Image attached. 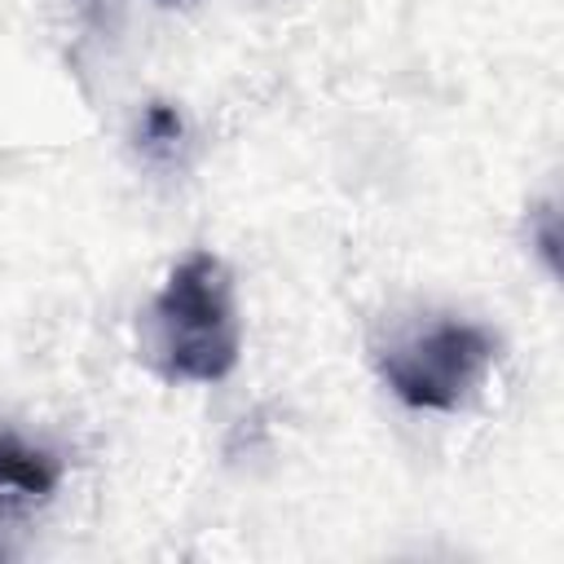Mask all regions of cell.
Instances as JSON below:
<instances>
[{"label":"cell","mask_w":564,"mask_h":564,"mask_svg":"<svg viewBox=\"0 0 564 564\" xmlns=\"http://www.w3.org/2000/svg\"><path fill=\"white\" fill-rule=\"evenodd\" d=\"M150 352L167 379L220 383L238 366V317L229 269L189 251L150 304Z\"/></svg>","instance_id":"6da1fadb"},{"label":"cell","mask_w":564,"mask_h":564,"mask_svg":"<svg viewBox=\"0 0 564 564\" xmlns=\"http://www.w3.org/2000/svg\"><path fill=\"white\" fill-rule=\"evenodd\" d=\"M489 361L494 339L471 322H432L379 352L383 383L410 410H458Z\"/></svg>","instance_id":"7a4b0ae2"},{"label":"cell","mask_w":564,"mask_h":564,"mask_svg":"<svg viewBox=\"0 0 564 564\" xmlns=\"http://www.w3.org/2000/svg\"><path fill=\"white\" fill-rule=\"evenodd\" d=\"M53 480H57V467L48 454H40L13 436H0V485L22 489L31 498H44L53 489Z\"/></svg>","instance_id":"3957f363"},{"label":"cell","mask_w":564,"mask_h":564,"mask_svg":"<svg viewBox=\"0 0 564 564\" xmlns=\"http://www.w3.org/2000/svg\"><path fill=\"white\" fill-rule=\"evenodd\" d=\"M141 137H145L150 150H172V145L181 141V115H176L172 106L154 101V106L145 110V119H141Z\"/></svg>","instance_id":"277c9868"},{"label":"cell","mask_w":564,"mask_h":564,"mask_svg":"<svg viewBox=\"0 0 564 564\" xmlns=\"http://www.w3.org/2000/svg\"><path fill=\"white\" fill-rule=\"evenodd\" d=\"M533 238H538V251L546 256V264H551V269H560V229H555V207H542V212H538Z\"/></svg>","instance_id":"5b68a950"}]
</instances>
